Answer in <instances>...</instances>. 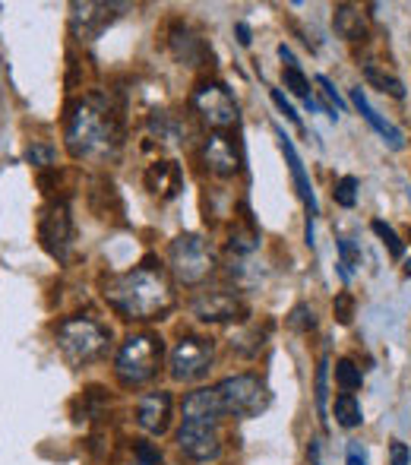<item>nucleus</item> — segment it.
I'll use <instances>...</instances> for the list:
<instances>
[{
    "mask_svg": "<svg viewBox=\"0 0 411 465\" xmlns=\"http://www.w3.org/2000/svg\"><path fill=\"white\" fill-rule=\"evenodd\" d=\"M191 104L212 130H225L238 121V102H234V95L221 83H200Z\"/></svg>",
    "mask_w": 411,
    "mask_h": 465,
    "instance_id": "9d476101",
    "label": "nucleus"
},
{
    "mask_svg": "<svg viewBox=\"0 0 411 465\" xmlns=\"http://www.w3.org/2000/svg\"><path fill=\"white\" fill-rule=\"evenodd\" d=\"M364 80H367L370 86L380 89V93H389L393 98H406V86H402L393 74H383L377 64H364Z\"/></svg>",
    "mask_w": 411,
    "mask_h": 465,
    "instance_id": "5701e85b",
    "label": "nucleus"
},
{
    "mask_svg": "<svg viewBox=\"0 0 411 465\" xmlns=\"http://www.w3.org/2000/svg\"><path fill=\"white\" fill-rule=\"evenodd\" d=\"M54 339H57L61 355L67 358L70 364L83 368V364L99 361L104 351H108L111 332H108V326H102L99 320H93V317H67L57 323Z\"/></svg>",
    "mask_w": 411,
    "mask_h": 465,
    "instance_id": "20e7f679",
    "label": "nucleus"
},
{
    "mask_svg": "<svg viewBox=\"0 0 411 465\" xmlns=\"http://www.w3.org/2000/svg\"><path fill=\"white\" fill-rule=\"evenodd\" d=\"M276 136H279V146H282V153H285V162H289V168H291V181H295L298 196H301L304 209H308V228H304V241H308V247H313V219H317V213H319L317 193H313L310 178H308V172H304V162H301V155H298L291 136L285 134L282 127H276Z\"/></svg>",
    "mask_w": 411,
    "mask_h": 465,
    "instance_id": "f8f14e48",
    "label": "nucleus"
},
{
    "mask_svg": "<svg viewBox=\"0 0 411 465\" xmlns=\"http://www.w3.org/2000/svg\"><path fill=\"white\" fill-rule=\"evenodd\" d=\"M168 266L184 285H203L215 270V253L200 234H181L168 247Z\"/></svg>",
    "mask_w": 411,
    "mask_h": 465,
    "instance_id": "0eeeda50",
    "label": "nucleus"
},
{
    "mask_svg": "<svg viewBox=\"0 0 411 465\" xmlns=\"http://www.w3.org/2000/svg\"><path fill=\"white\" fill-rule=\"evenodd\" d=\"M215 392H219L221 411H225L228 418H257V415H263L272 402L269 386L259 377H253V373L225 377L215 386Z\"/></svg>",
    "mask_w": 411,
    "mask_h": 465,
    "instance_id": "423d86ee",
    "label": "nucleus"
},
{
    "mask_svg": "<svg viewBox=\"0 0 411 465\" xmlns=\"http://www.w3.org/2000/svg\"><path fill=\"white\" fill-rule=\"evenodd\" d=\"M332 415L342 428H357L364 421V411H361V402H357L355 392H338L336 396V405H332Z\"/></svg>",
    "mask_w": 411,
    "mask_h": 465,
    "instance_id": "4be33fe9",
    "label": "nucleus"
},
{
    "mask_svg": "<svg viewBox=\"0 0 411 465\" xmlns=\"http://www.w3.org/2000/svg\"><path fill=\"white\" fill-rule=\"evenodd\" d=\"M64 140L73 159L111 162L123 146V121L121 108L108 95L93 93L70 104Z\"/></svg>",
    "mask_w": 411,
    "mask_h": 465,
    "instance_id": "f257e3e1",
    "label": "nucleus"
},
{
    "mask_svg": "<svg viewBox=\"0 0 411 465\" xmlns=\"http://www.w3.org/2000/svg\"><path fill=\"white\" fill-rule=\"evenodd\" d=\"M25 162L35 168L51 165V162H54V146H51V143H42V140H32L29 149H25Z\"/></svg>",
    "mask_w": 411,
    "mask_h": 465,
    "instance_id": "cd10ccee",
    "label": "nucleus"
},
{
    "mask_svg": "<svg viewBox=\"0 0 411 465\" xmlns=\"http://www.w3.org/2000/svg\"><path fill=\"white\" fill-rule=\"evenodd\" d=\"M142 184H146V190L159 203H171V200H178L181 190H184V172H181V165L174 159H159L146 168Z\"/></svg>",
    "mask_w": 411,
    "mask_h": 465,
    "instance_id": "dca6fc26",
    "label": "nucleus"
},
{
    "mask_svg": "<svg viewBox=\"0 0 411 465\" xmlns=\"http://www.w3.org/2000/svg\"><path fill=\"white\" fill-rule=\"evenodd\" d=\"M168 45H171V54L178 57L187 67H200V61L206 57V42L184 23H174L168 32Z\"/></svg>",
    "mask_w": 411,
    "mask_h": 465,
    "instance_id": "f3484780",
    "label": "nucleus"
},
{
    "mask_svg": "<svg viewBox=\"0 0 411 465\" xmlns=\"http://www.w3.org/2000/svg\"><path fill=\"white\" fill-rule=\"evenodd\" d=\"M332 200L338 203L342 209H351L357 203V178H351V174H345V178L336 181V187H332Z\"/></svg>",
    "mask_w": 411,
    "mask_h": 465,
    "instance_id": "bb28decb",
    "label": "nucleus"
},
{
    "mask_svg": "<svg viewBox=\"0 0 411 465\" xmlns=\"http://www.w3.org/2000/svg\"><path fill=\"white\" fill-rule=\"evenodd\" d=\"M171 392L155 390L146 392V396L136 399V424H140L146 434L161 437L168 428H171Z\"/></svg>",
    "mask_w": 411,
    "mask_h": 465,
    "instance_id": "2eb2a0df",
    "label": "nucleus"
},
{
    "mask_svg": "<svg viewBox=\"0 0 411 465\" xmlns=\"http://www.w3.org/2000/svg\"><path fill=\"white\" fill-rule=\"evenodd\" d=\"M326 380H329V358L323 355V358H319V364H317V386H313V399H317V415L323 418V421H326V392H329V390H326V386H329Z\"/></svg>",
    "mask_w": 411,
    "mask_h": 465,
    "instance_id": "a878e982",
    "label": "nucleus"
},
{
    "mask_svg": "<svg viewBox=\"0 0 411 465\" xmlns=\"http://www.w3.org/2000/svg\"><path fill=\"white\" fill-rule=\"evenodd\" d=\"M191 311L197 320L203 323H238V320L247 317V304L238 292H200L197 298L191 301Z\"/></svg>",
    "mask_w": 411,
    "mask_h": 465,
    "instance_id": "9b49d317",
    "label": "nucleus"
},
{
    "mask_svg": "<svg viewBox=\"0 0 411 465\" xmlns=\"http://www.w3.org/2000/svg\"><path fill=\"white\" fill-rule=\"evenodd\" d=\"M370 228H374V234L383 241V244H387V251L393 253V257H402V253H406V244H402V238L396 234L393 225H387L383 219H374V222H370Z\"/></svg>",
    "mask_w": 411,
    "mask_h": 465,
    "instance_id": "393cba45",
    "label": "nucleus"
},
{
    "mask_svg": "<svg viewBox=\"0 0 411 465\" xmlns=\"http://www.w3.org/2000/svg\"><path fill=\"white\" fill-rule=\"evenodd\" d=\"M345 465H367V450L357 440L348 443V453H345Z\"/></svg>",
    "mask_w": 411,
    "mask_h": 465,
    "instance_id": "f704fd0d",
    "label": "nucleus"
},
{
    "mask_svg": "<svg viewBox=\"0 0 411 465\" xmlns=\"http://www.w3.org/2000/svg\"><path fill=\"white\" fill-rule=\"evenodd\" d=\"M279 57H282V80H285V89H289L291 95H298V98H313V89H310V80L301 74V67H298V61H295V54H291V48L289 45H279Z\"/></svg>",
    "mask_w": 411,
    "mask_h": 465,
    "instance_id": "aec40b11",
    "label": "nucleus"
},
{
    "mask_svg": "<svg viewBox=\"0 0 411 465\" xmlns=\"http://www.w3.org/2000/svg\"><path fill=\"white\" fill-rule=\"evenodd\" d=\"M332 313H336L338 323L348 326L351 317H355V294H351V292H338L336 301H332Z\"/></svg>",
    "mask_w": 411,
    "mask_h": 465,
    "instance_id": "c85d7f7f",
    "label": "nucleus"
},
{
    "mask_svg": "<svg viewBox=\"0 0 411 465\" xmlns=\"http://www.w3.org/2000/svg\"><path fill=\"white\" fill-rule=\"evenodd\" d=\"M289 326L291 330H301V332H310L313 326H317V317H313V311L308 304H298L295 311L289 313Z\"/></svg>",
    "mask_w": 411,
    "mask_h": 465,
    "instance_id": "c756f323",
    "label": "nucleus"
},
{
    "mask_svg": "<svg viewBox=\"0 0 411 465\" xmlns=\"http://www.w3.org/2000/svg\"><path fill=\"white\" fill-rule=\"evenodd\" d=\"M332 25L345 42H367V19L355 4H338L332 13Z\"/></svg>",
    "mask_w": 411,
    "mask_h": 465,
    "instance_id": "6ab92c4d",
    "label": "nucleus"
},
{
    "mask_svg": "<svg viewBox=\"0 0 411 465\" xmlns=\"http://www.w3.org/2000/svg\"><path fill=\"white\" fill-rule=\"evenodd\" d=\"M203 165L215 178H234L240 172V153L231 143V136L221 134V130H212V134L203 140Z\"/></svg>",
    "mask_w": 411,
    "mask_h": 465,
    "instance_id": "4468645a",
    "label": "nucleus"
},
{
    "mask_svg": "<svg viewBox=\"0 0 411 465\" xmlns=\"http://www.w3.org/2000/svg\"><path fill=\"white\" fill-rule=\"evenodd\" d=\"M149 130H152L161 143H168V146H178V143H184V136H187L184 121L168 114V111H155V114L149 117Z\"/></svg>",
    "mask_w": 411,
    "mask_h": 465,
    "instance_id": "412c9836",
    "label": "nucleus"
},
{
    "mask_svg": "<svg viewBox=\"0 0 411 465\" xmlns=\"http://www.w3.org/2000/svg\"><path fill=\"white\" fill-rule=\"evenodd\" d=\"M165 345L155 332H133L114 355V373L123 386H142L161 371Z\"/></svg>",
    "mask_w": 411,
    "mask_h": 465,
    "instance_id": "39448f33",
    "label": "nucleus"
},
{
    "mask_svg": "<svg viewBox=\"0 0 411 465\" xmlns=\"http://www.w3.org/2000/svg\"><path fill=\"white\" fill-rule=\"evenodd\" d=\"M389 465H411V450L402 440L389 443Z\"/></svg>",
    "mask_w": 411,
    "mask_h": 465,
    "instance_id": "72a5a7b5",
    "label": "nucleus"
},
{
    "mask_svg": "<svg viewBox=\"0 0 411 465\" xmlns=\"http://www.w3.org/2000/svg\"><path fill=\"white\" fill-rule=\"evenodd\" d=\"M234 35H238V42L244 45V48L253 42V35H250V25H247V23H234Z\"/></svg>",
    "mask_w": 411,
    "mask_h": 465,
    "instance_id": "c9c22d12",
    "label": "nucleus"
},
{
    "mask_svg": "<svg viewBox=\"0 0 411 465\" xmlns=\"http://www.w3.org/2000/svg\"><path fill=\"white\" fill-rule=\"evenodd\" d=\"M351 104H355V108L361 111L364 121H367L370 127H374L377 134H380L383 140L389 143V149H402V146H406V136H402V130H399V127H393V124H389L387 117H380V111H377L374 104L367 102V93H364L361 86L351 89Z\"/></svg>",
    "mask_w": 411,
    "mask_h": 465,
    "instance_id": "a211bd4d",
    "label": "nucleus"
},
{
    "mask_svg": "<svg viewBox=\"0 0 411 465\" xmlns=\"http://www.w3.org/2000/svg\"><path fill=\"white\" fill-rule=\"evenodd\" d=\"M38 241L54 260H67L73 247V215H70L67 200H54L38 215Z\"/></svg>",
    "mask_w": 411,
    "mask_h": 465,
    "instance_id": "1a4fd4ad",
    "label": "nucleus"
},
{
    "mask_svg": "<svg viewBox=\"0 0 411 465\" xmlns=\"http://www.w3.org/2000/svg\"><path fill=\"white\" fill-rule=\"evenodd\" d=\"M272 102H276V108L282 111V114L289 117V121L295 124V127H301V117H298V111L291 108V102H289V98L282 95V89H272Z\"/></svg>",
    "mask_w": 411,
    "mask_h": 465,
    "instance_id": "2f4dec72",
    "label": "nucleus"
},
{
    "mask_svg": "<svg viewBox=\"0 0 411 465\" xmlns=\"http://www.w3.org/2000/svg\"><path fill=\"white\" fill-rule=\"evenodd\" d=\"M221 402L219 392L197 390L184 399V418L178 428V453L191 465H206L221 456Z\"/></svg>",
    "mask_w": 411,
    "mask_h": 465,
    "instance_id": "7ed1b4c3",
    "label": "nucleus"
},
{
    "mask_svg": "<svg viewBox=\"0 0 411 465\" xmlns=\"http://www.w3.org/2000/svg\"><path fill=\"white\" fill-rule=\"evenodd\" d=\"M408 272H411V260H408Z\"/></svg>",
    "mask_w": 411,
    "mask_h": 465,
    "instance_id": "4c0bfd02",
    "label": "nucleus"
},
{
    "mask_svg": "<svg viewBox=\"0 0 411 465\" xmlns=\"http://www.w3.org/2000/svg\"><path fill=\"white\" fill-rule=\"evenodd\" d=\"M102 298L123 320H161L174 307V292L165 272L152 260L130 272H114L102 279Z\"/></svg>",
    "mask_w": 411,
    "mask_h": 465,
    "instance_id": "f03ea898",
    "label": "nucleus"
},
{
    "mask_svg": "<svg viewBox=\"0 0 411 465\" xmlns=\"http://www.w3.org/2000/svg\"><path fill=\"white\" fill-rule=\"evenodd\" d=\"M336 383L342 392H357L364 383V373L355 361H351V358H338L336 361Z\"/></svg>",
    "mask_w": 411,
    "mask_h": 465,
    "instance_id": "b1692460",
    "label": "nucleus"
},
{
    "mask_svg": "<svg viewBox=\"0 0 411 465\" xmlns=\"http://www.w3.org/2000/svg\"><path fill=\"white\" fill-rule=\"evenodd\" d=\"M317 86H319V93L326 95V102L329 104H336V111H345V102H342V95L336 93V86H332L326 76H317Z\"/></svg>",
    "mask_w": 411,
    "mask_h": 465,
    "instance_id": "473e14b6",
    "label": "nucleus"
},
{
    "mask_svg": "<svg viewBox=\"0 0 411 465\" xmlns=\"http://www.w3.org/2000/svg\"><path fill=\"white\" fill-rule=\"evenodd\" d=\"M215 358V345L212 339L206 336H181L171 349V358H168V371L178 383H193V380L206 377L209 368H212Z\"/></svg>",
    "mask_w": 411,
    "mask_h": 465,
    "instance_id": "6e6552de",
    "label": "nucleus"
},
{
    "mask_svg": "<svg viewBox=\"0 0 411 465\" xmlns=\"http://www.w3.org/2000/svg\"><path fill=\"white\" fill-rule=\"evenodd\" d=\"M133 456H136L133 465H159L161 462V453L152 447V443H146V440H136L133 443Z\"/></svg>",
    "mask_w": 411,
    "mask_h": 465,
    "instance_id": "7c9ffc66",
    "label": "nucleus"
},
{
    "mask_svg": "<svg viewBox=\"0 0 411 465\" xmlns=\"http://www.w3.org/2000/svg\"><path fill=\"white\" fill-rule=\"evenodd\" d=\"M70 10H73L70 13V29H73V35L83 38V42L99 38L117 16L114 13L117 4H93V0H86V4H73Z\"/></svg>",
    "mask_w": 411,
    "mask_h": 465,
    "instance_id": "ddd939ff",
    "label": "nucleus"
},
{
    "mask_svg": "<svg viewBox=\"0 0 411 465\" xmlns=\"http://www.w3.org/2000/svg\"><path fill=\"white\" fill-rule=\"evenodd\" d=\"M308 462H310V465H323V456H319V440H310V447H308Z\"/></svg>",
    "mask_w": 411,
    "mask_h": 465,
    "instance_id": "e433bc0d",
    "label": "nucleus"
}]
</instances>
